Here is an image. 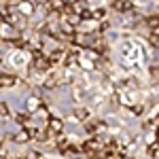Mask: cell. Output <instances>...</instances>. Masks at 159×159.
<instances>
[{
    "instance_id": "277c9868",
    "label": "cell",
    "mask_w": 159,
    "mask_h": 159,
    "mask_svg": "<svg viewBox=\"0 0 159 159\" xmlns=\"http://www.w3.org/2000/svg\"><path fill=\"white\" fill-rule=\"evenodd\" d=\"M74 115H76V119H87V117H89V110L87 108H76Z\"/></svg>"
},
{
    "instance_id": "3957f363",
    "label": "cell",
    "mask_w": 159,
    "mask_h": 159,
    "mask_svg": "<svg viewBox=\"0 0 159 159\" xmlns=\"http://www.w3.org/2000/svg\"><path fill=\"white\" fill-rule=\"evenodd\" d=\"M151 40H153V45H159V25L151 30Z\"/></svg>"
},
{
    "instance_id": "8992f818",
    "label": "cell",
    "mask_w": 159,
    "mask_h": 159,
    "mask_svg": "<svg viewBox=\"0 0 159 159\" xmlns=\"http://www.w3.org/2000/svg\"><path fill=\"white\" fill-rule=\"evenodd\" d=\"M36 104H38V100H36V98H32L30 102H28V108H30V110H36Z\"/></svg>"
},
{
    "instance_id": "52a82bcc",
    "label": "cell",
    "mask_w": 159,
    "mask_h": 159,
    "mask_svg": "<svg viewBox=\"0 0 159 159\" xmlns=\"http://www.w3.org/2000/svg\"><path fill=\"white\" fill-rule=\"evenodd\" d=\"M157 136H159V129H157Z\"/></svg>"
},
{
    "instance_id": "5b68a950",
    "label": "cell",
    "mask_w": 159,
    "mask_h": 159,
    "mask_svg": "<svg viewBox=\"0 0 159 159\" xmlns=\"http://www.w3.org/2000/svg\"><path fill=\"white\" fill-rule=\"evenodd\" d=\"M17 142H28V132H21V134H17Z\"/></svg>"
},
{
    "instance_id": "7a4b0ae2",
    "label": "cell",
    "mask_w": 159,
    "mask_h": 159,
    "mask_svg": "<svg viewBox=\"0 0 159 159\" xmlns=\"http://www.w3.org/2000/svg\"><path fill=\"white\" fill-rule=\"evenodd\" d=\"M15 85V76H0V87H13Z\"/></svg>"
},
{
    "instance_id": "6da1fadb",
    "label": "cell",
    "mask_w": 159,
    "mask_h": 159,
    "mask_svg": "<svg viewBox=\"0 0 159 159\" xmlns=\"http://www.w3.org/2000/svg\"><path fill=\"white\" fill-rule=\"evenodd\" d=\"M134 7H132V2L129 0H117V11H123V13H127V11H132Z\"/></svg>"
}]
</instances>
